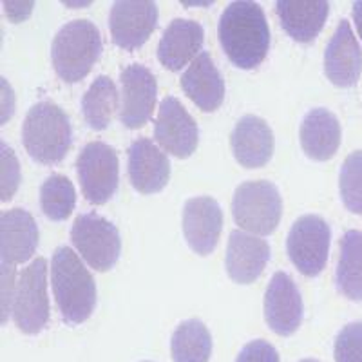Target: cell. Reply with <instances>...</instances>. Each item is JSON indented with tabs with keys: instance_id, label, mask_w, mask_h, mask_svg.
<instances>
[{
	"instance_id": "e575fe53",
	"label": "cell",
	"mask_w": 362,
	"mask_h": 362,
	"mask_svg": "<svg viewBox=\"0 0 362 362\" xmlns=\"http://www.w3.org/2000/svg\"><path fill=\"white\" fill-rule=\"evenodd\" d=\"M300 362H319V361H315V358H305V361H300Z\"/></svg>"
},
{
	"instance_id": "83f0119b",
	"label": "cell",
	"mask_w": 362,
	"mask_h": 362,
	"mask_svg": "<svg viewBox=\"0 0 362 362\" xmlns=\"http://www.w3.org/2000/svg\"><path fill=\"white\" fill-rule=\"evenodd\" d=\"M339 190L346 209L354 214H362V151L351 153L342 163Z\"/></svg>"
},
{
	"instance_id": "8992f818",
	"label": "cell",
	"mask_w": 362,
	"mask_h": 362,
	"mask_svg": "<svg viewBox=\"0 0 362 362\" xmlns=\"http://www.w3.org/2000/svg\"><path fill=\"white\" fill-rule=\"evenodd\" d=\"M13 321L22 334L37 335L49 321L47 261L38 257L21 272L13 293Z\"/></svg>"
},
{
	"instance_id": "9a60e30c",
	"label": "cell",
	"mask_w": 362,
	"mask_h": 362,
	"mask_svg": "<svg viewBox=\"0 0 362 362\" xmlns=\"http://www.w3.org/2000/svg\"><path fill=\"white\" fill-rule=\"evenodd\" d=\"M129 180L141 194H156L165 189L170 177L167 154L148 138H138L129 147Z\"/></svg>"
},
{
	"instance_id": "603a6c76",
	"label": "cell",
	"mask_w": 362,
	"mask_h": 362,
	"mask_svg": "<svg viewBox=\"0 0 362 362\" xmlns=\"http://www.w3.org/2000/svg\"><path fill=\"white\" fill-rule=\"evenodd\" d=\"M341 124L328 109L317 107L306 112L299 129L300 147L315 161L332 160L341 145Z\"/></svg>"
},
{
	"instance_id": "4fadbf2b",
	"label": "cell",
	"mask_w": 362,
	"mask_h": 362,
	"mask_svg": "<svg viewBox=\"0 0 362 362\" xmlns=\"http://www.w3.org/2000/svg\"><path fill=\"white\" fill-rule=\"evenodd\" d=\"M264 319L274 334L290 337L303 322V299L292 277L276 272L264 293Z\"/></svg>"
},
{
	"instance_id": "6da1fadb",
	"label": "cell",
	"mask_w": 362,
	"mask_h": 362,
	"mask_svg": "<svg viewBox=\"0 0 362 362\" xmlns=\"http://www.w3.org/2000/svg\"><path fill=\"white\" fill-rule=\"evenodd\" d=\"M223 51L239 69H254L267 58L270 29L257 2L235 0L225 8L218 24Z\"/></svg>"
},
{
	"instance_id": "4dcf8cb0",
	"label": "cell",
	"mask_w": 362,
	"mask_h": 362,
	"mask_svg": "<svg viewBox=\"0 0 362 362\" xmlns=\"http://www.w3.org/2000/svg\"><path fill=\"white\" fill-rule=\"evenodd\" d=\"M235 362H279V354L270 342L257 339L243 346Z\"/></svg>"
},
{
	"instance_id": "4316f807",
	"label": "cell",
	"mask_w": 362,
	"mask_h": 362,
	"mask_svg": "<svg viewBox=\"0 0 362 362\" xmlns=\"http://www.w3.org/2000/svg\"><path fill=\"white\" fill-rule=\"evenodd\" d=\"M76 203V192L69 177L53 174L40 187L42 212L51 221H64L71 216Z\"/></svg>"
},
{
	"instance_id": "7c38bea8",
	"label": "cell",
	"mask_w": 362,
	"mask_h": 362,
	"mask_svg": "<svg viewBox=\"0 0 362 362\" xmlns=\"http://www.w3.org/2000/svg\"><path fill=\"white\" fill-rule=\"evenodd\" d=\"M122 83V103L119 122L127 129H140L153 116L156 103V78L140 64H131L119 73Z\"/></svg>"
},
{
	"instance_id": "7a4b0ae2",
	"label": "cell",
	"mask_w": 362,
	"mask_h": 362,
	"mask_svg": "<svg viewBox=\"0 0 362 362\" xmlns=\"http://www.w3.org/2000/svg\"><path fill=\"white\" fill-rule=\"evenodd\" d=\"M51 284L57 306L67 325L87 321L96 305V284L90 272L69 247L54 250Z\"/></svg>"
},
{
	"instance_id": "44dd1931",
	"label": "cell",
	"mask_w": 362,
	"mask_h": 362,
	"mask_svg": "<svg viewBox=\"0 0 362 362\" xmlns=\"http://www.w3.org/2000/svg\"><path fill=\"white\" fill-rule=\"evenodd\" d=\"M181 89L202 111L212 112L225 98V82L209 53L202 51L181 74Z\"/></svg>"
},
{
	"instance_id": "ffe728a7",
	"label": "cell",
	"mask_w": 362,
	"mask_h": 362,
	"mask_svg": "<svg viewBox=\"0 0 362 362\" xmlns=\"http://www.w3.org/2000/svg\"><path fill=\"white\" fill-rule=\"evenodd\" d=\"M234 158L247 169H257L268 163L274 153V132L263 118L247 115L235 124L230 134Z\"/></svg>"
},
{
	"instance_id": "5b68a950",
	"label": "cell",
	"mask_w": 362,
	"mask_h": 362,
	"mask_svg": "<svg viewBox=\"0 0 362 362\" xmlns=\"http://www.w3.org/2000/svg\"><path fill=\"white\" fill-rule=\"evenodd\" d=\"M283 214V199L270 181H245L235 189L232 216L239 228L257 235L276 230Z\"/></svg>"
},
{
	"instance_id": "d6986e66",
	"label": "cell",
	"mask_w": 362,
	"mask_h": 362,
	"mask_svg": "<svg viewBox=\"0 0 362 362\" xmlns=\"http://www.w3.org/2000/svg\"><path fill=\"white\" fill-rule=\"evenodd\" d=\"M205 31L202 24L185 18H176L167 25L158 44V60L169 71H180L202 51Z\"/></svg>"
},
{
	"instance_id": "d6a6232c",
	"label": "cell",
	"mask_w": 362,
	"mask_h": 362,
	"mask_svg": "<svg viewBox=\"0 0 362 362\" xmlns=\"http://www.w3.org/2000/svg\"><path fill=\"white\" fill-rule=\"evenodd\" d=\"M6 15L11 18L13 22H22L24 18L29 17L33 2H4Z\"/></svg>"
},
{
	"instance_id": "52a82bcc",
	"label": "cell",
	"mask_w": 362,
	"mask_h": 362,
	"mask_svg": "<svg viewBox=\"0 0 362 362\" xmlns=\"http://www.w3.org/2000/svg\"><path fill=\"white\" fill-rule=\"evenodd\" d=\"M71 241L87 264L98 272L111 270L122 250V239L116 225L95 212L74 219Z\"/></svg>"
},
{
	"instance_id": "f1b7e54d",
	"label": "cell",
	"mask_w": 362,
	"mask_h": 362,
	"mask_svg": "<svg viewBox=\"0 0 362 362\" xmlns=\"http://www.w3.org/2000/svg\"><path fill=\"white\" fill-rule=\"evenodd\" d=\"M335 362H362V321L341 329L334 344Z\"/></svg>"
},
{
	"instance_id": "d590c367",
	"label": "cell",
	"mask_w": 362,
	"mask_h": 362,
	"mask_svg": "<svg viewBox=\"0 0 362 362\" xmlns=\"http://www.w3.org/2000/svg\"><path fill=\"white\" fill-rule=\"evenodd\" d=\"M141 362H153V361H141Z\"/></svg>"
},
{
	"instance_id": "8fae6325",
	"label": "cell",
	"mask_w": 362,
	"mask_h": 362,
	"mask_svg": "<svg viewBox=\"0 0 362 362\" xmlns=\"http://www.w3.org/2000/svg\"><path fill=\"white\" fill-rule=\"evenodd\" d=\"M158 24V8L151 0H118L109 13L111 37L122 49H138L153 35Z\"/></svg>"
},
{
	"instance_id": "484cf974",
	"label": "cell",
	"mask_w": 362,
	"mask_h": 362,
	"mask_svg": "<svg viewBox=\"0 0 362 362\" xmlns=\"http://www.w3.org/2000/svg\"><path fill=\"white\" fill-rule=\"evenodd\" d=\"M116 109H118V90L115 82L105 74H100L82 98L83 118L90 129L103 131L111 124Z\"/></svg>"
},
{
	"instance_id": "1f68e13d",
	"label": "cell",
	"mask_w": 362,
	"mask_h": 362,
	"mask_svg": "<svg viewBox=\"0 0 362 362\" xmlns=\"http://www.w3.org/2000/svg\"><path fill=\"white\" fill-rule=\"evenodd\" d=\"M13 270L11 264L2 263V325H6L8 321V313L11 312L13 306V293H15V288H13Z\"/></svg>"
},
{
	"instance_id": "9c48e42d",
	"label": "cell",
	"mask_w": 362,
	"mask_h": 362,
	"mask_svg": "<svg viewBox=\"0 0 362 362\" xmlns=\"http://www.w3.org/2000/svg\"><path fill=\"white\" fill-rule=\"evenodd\" d=\"M329 225L319 216H300L292 225L286 238V252L293 267L306 277H315L328 261Z\"/></svg>"
},
{
	"instance_id": "30bf717a",
	"label": "cell",
	"mask_w": 362,
	"mask_h": 362,
	"mask_svg": "<svg viewBox=\"0 0 362 362\" xmlns=\"http://www.w3.org/2000/svg\"><path fill=\"white\" fill-rule=\"evenodd\" d=\"M154 140L165 153L176 158H189L198 147V124L174 96H165L161 100L154 124Z\"/></svg>"
},
{
	"instance_id": "e0dca14e",
	"label": "cell",
	"mask_w": 362,
	"mask_h": 362,
	"mask_svg": "<svg viewBox=\"0 0 362 362\" xmlns=\"http://www.w3.org/2000/svg\"><path fill=\"white\" fill-rule=\"evenodd\" d=\"M270 259V247L264 239L243 230H234L228 238L225 255L226 274L239 284H250L263 274Z\"/></svg>"
},
{
	"instance_id": "2e32d148",
	"label": "cell",
	"mask_w": 362,
	"mask_h": 362,
	"mask_svg": "<svg viewBox=\"0 0 362 362\" xmlns=\"http://www.w3.org/2000/svg\"><path fill=\"white\" fill-rule=\"evenodd\" d=\"M325 73L337 87H351L362 73V51L348 21H341L325 51Z\"/></svg>"
},
{
	"instance_id": "836d02e7",
	"label": "cell",
	"mask_w": 362,
	"mask_h": 362,
	"mask_svg": "<svg viewBox=\"0 0 362 362\" xmlns=\"http://www.w3.org/2000/svg\"><path fill=\"white\" fill-rule=\"evenodd\" d=\"M354 21H355V28H357L358 31V37L362 38V0L354 2Z\"/></svg>"
},
{
	"instance_id": "ba28073f",
	"label": "cell",
	"mask_w": 362,
	"mask_h": 362,
	"mask_svg": "<svg viewBox=\"0 0 362 362\" xmlns=\"http://www.w3.org/2000/svg\"><path fill=\"white\" fill-rule=\"evenodd\" d=\"M76 173L87 202L93 205H103L118 189V154L103 141H90L76 158Z\"/></svg>"
},
{
	"instance_id": "5bb4252c",
	"label": "cell",
	"mask_w": 362,
	"mask_h": 362,
	"mask_svg": "<svg viewBox=\"0 0 362 362\" xmlns=\"http://www.w3.org/2000/svg\"><path fill=\"white\" fill-rule=\"evenodd\" d=\"M183 235L196 254L209 255L214 252L223 228V212L219 203L210 196L187 199L183 206Z\"/></svg>"
},
{
	"instance_id": "ac0fdd59",
	"label": "cell",
	"mask_w": 362,
	"mask_h": 362,
	"mask_svg": "<svg viewBox=\"0 0 362 362\" xmlns=\"http://www.w3.org/2000/svg\"><path fill=\"white\" fill-rule=\"evenodd\" d=\"M38 245V228L33 216L24 209H11L0 216V254L4 264H21L31 259Z\"/></svg>"
},
{
	"instance_id": "cb8c5ba5",
	"label": "cell",
	"mask_w": 362,
	"mask_h": 362,
	"mask_svg": "<svg viewBox=\"0 0 362 362\" xmlns=\"http://www.w3.org/2000/svg\"><path fill=\"white\" fill-rule=\"evenodd\" d=\"M337 290L350 300H362V232L348 230L341 239V257L335 270Z\"/></svg>"
},
{
	"instance_id": "3957f363",
	"label": "cell",
	"mask_w": 362,
	"mask_h": 362,
	"mask_svg": "<svg viewBox=\"0 0 362 362\" xmlns=\"http://www.w3.org/2000/svg\"><path fill=\"white\" fill-rule=\"evenodd\" d=\"M71 124L66 112L53 102H38L29 109L22 124V144L35 161L54 165L71 147Z\"/></svg>"
},
{
	"instance_id": "f546056e",
	"label": "cell",
	"mask_w": 362,
	"mask_h": 362,
	"mask_svg": "<svg viewBox=\"0 0 362 362\" xmlns=\"http://www.w3.org/2000/svg\"><path fill=\"white\" fill-rule=\"evenodd\" d=\"M2 183H0V194H2V202H9L13 194L17 192L18 183H21V165H18L17 156L13 153V148L2 144Z\"/></svg>"
},
{
	"instance_id": "d4e9b609",
	"label": "cell",
	"mask_w": 362,
	"mask_h": 362,
	"mask_svg": "<svg viewBox=\"0 0 362 362\" xmlns=\"http://www.w3.org/2000/svg\"><path fill=\"white\" fill-rule=\"evenodd\" d=\"M212 354V337L199 319L183 321L170 339V355L174 362H209Z\"/></svg>"
},
{
	"instance_id": "7402d4cb",
	"label": "cell",
	"mask_w": 362,
	"mask_h": 362,
	"mask_svg": "<svg viewBox=\"0 0 362 362\" xmlns=\"http://www.w3.org/2000/svg\"><path fill=\"white\" fill-rule=\"evenodd\" d=\"M276 11L284 31L296 42L308 44L325 28L329 4L326 0H279Z\"/></svg>"
},
{
	"instance_id": "277c9868",
	"label": "cell",
	"mask_w": 362,
	"mask_h": 362,
	"mask_svg": "<svg viewBox=\"0 0 362 362\" xmlns=\"http://www.w3.org/2000/svg\"><path fill=\"white\" fill-rule=\"evenodd\" d=\"M102 53V37L93 22L73 21L60 28L51 44V62L58 78L67 83L83 80Z\"/></svg>"
}]
</instances>
